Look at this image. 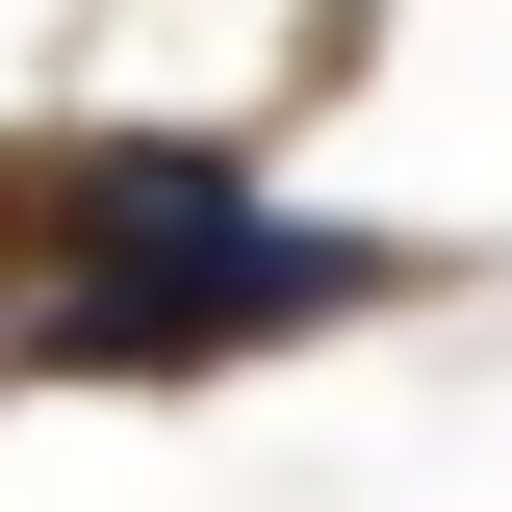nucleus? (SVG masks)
<instances>
[{"label": "nucleus", "instance_id": "nucleus-1", "mask_svg": "<svg viewBox=\"0 0 512 512\" xmlns=\"http://www.w3.org/2000/svg\"><path fill=\"white\" fill-rule=\"evenodd\" d=\"M410 282H436L410 231H308V205H256L231 256L52 282V359H103V384H205V359H282V333H359V308H410Z\"/></svg>", "mask_w": 512, "mask_h": 512}]
</instances>
